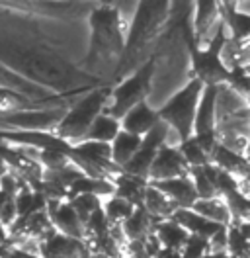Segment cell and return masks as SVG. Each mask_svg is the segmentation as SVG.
Listing matches in <instances>:
<instances>
[{
    "instance_id": "obj_32",
    "label": "cell",
    "mask_w": 250,
    "mask_h": 258,
    "mask_svg": "<svg viewBox=\"0 0 250 258\" xmlns=\"http://www.w3.org/2000/svg\"><path fill=\"white\" fill-rule=\"evenodd\" d=\"M236 10L240 14H246L250 16V0H244V2H236Z\"/></svg>"
},
{
    "instance_id": "obj_12",
    "label": "cell",
    "mask_w": 250,
    "mask_h": 258,
    "mask_svg": "<svg viewBox=\"0 0 250 258\" xmlns=\"http://www.w3.org/2000/svg\"><path fill=\"white\" fill-rule=\"evenodd\" d=\"M217 86H205L202 102L196 115V127L194 135H203V133H213L217 127Z\"/></svg>"
},
{
    "instance_id": "obj_6",
    "label": "cell",
    "mask_w": 250,
    "mask_h": 258,
    "mask_svg": "<svg viewBox=\"0 0 250 258\" xmlns=\"http://www.w3.org/2000/svg\"><path fill=\"white\" fill-rule=\"evenodd\" d=\"M69 108L59 106V108H51V110H22V112H10L0 113V123L2 125H10L16 129H24V131H45L53 133L57 125L62 121V117L67 115Z\"/></svg>"
},
{
    "instance_id": "obj_15",
    "label": "cell",
    "mask_w": 250,
    "mask_h": 258,
    "mask_svg": "<svg viewBox=\"0 0 250 258\" xmlns=\"http://www.w3.org/2000/svg\"><path fill=\"white\" fill-rule=\"evenodd\" d=\"M172 219L184 227L190 235L203 237V239H207V241L217 233L219 229H223V227L217 225V223H213V221L202 217L200 213H196L194 210H178Z\"/></svg>"
},
{
    "instance_id": "obj_10",
    "label": "cell",
    "mask_w": 250,
    "mask_h": 258,
    "mask_svg": "<svg viewBox=\"0 0 250 258\" xmlns=\"http://www.w3.org/2000/svg\"><path fill=\"white\" fill-rule=\"evenodd\" d=\"M158 121H160L158 110H155L153 104L149 102H141L139 106L125 113V117L121 119V129L137 137H145L155 129Z\"/></svg>"
},
{
    "instance_id": "obj_9",
    "label": "cell",
    "mask_w": 250,
    "mask_h": 258,
    "mask_svg": "<svg viewBox=\"0 0 250 258\" xmlns=\"http://www.w3.org/2000/svg\"><path fill=\"white\" fill-rule=\"evenodd\" d=\"M41 258H90V248L84 241L55 233L41 242Z\"/></svg>"
},
{
    "instance_id": "obj_5",
    "label": "cell",
    "mask_w": 250,
    "mask_h": 258,
    "mask_svg": "<svg viewBox=\"0 0 250 258\" xmlns=\"http://www.w3.org/2000/svg\"><path fill=\"white\" fill-rule=\"evenodd\" d=\"M156 73V55L147 59L135 73H131L127 79L119 82L115 88H111V96L108 100L106 112L115 119H123L125 113L139 106L141 102H149L153 92V79Z\"/></svg>"
},
{
    "instance_id": "obj_24",
    "label": "cell",
    "mask_w": 250,
    "mask_h": 258,
    "mask_svg": "<svg viewBox=\"0 0 250 258\" xmlns=\"http://www.w3.org/2000/svg\"><path fill=\"white\" fill-rule=\"evenodd\" d=\"M22 110H33V100L10 88H0V113L22 112Z\"/></svg>"
},
{
    "instance_id": "obj_31",
    "label": "cell",
    "mask_w": 250,
    "mask_h": 258,
    "mask_svg": "<svg viewBox=\"0 0 250 258\" xmlns=\"http://www.w3.org/2000/svg\"><path fill=\"white\" fill-rule=\"evenodd\" d=\"M10 172V166H8V162L4 159V155H2V151H0V180L6 176Z\"/></svg>"
},
{
    "instance_id": "obj_34",
    "label": "cell",
    "mask_w": 250,
    "mask_h": 258,
    "mask_svg": "<svg viewBox=\"0 0 250 258\" xmlns=\"http://www.w3.org/2000/svg\"><path fill=\"white\" fill-rule=\"evenodd\" d=\"M8 198H10V196H6V194L0 190V213H2V208H4V204L8 202Z\"/></svg>"
},
{
    "instance_id": "obj_19",
    "label": "cell",
    "mask_w": 250,
    "mask_h": 258,
    "mask_svg": "<svg viewBox=\"0 0 250 258\" xmlns=\"http://www.w3.org/2000/svg\"><path fill=\"white\" fill-rule=\"evenodd\" d=\"M141 145H143V137H137V135L121 129V133L111 143V159L123 170L125 166L133 161V157L139 153Z\"/></svg>"
},
{
    "instance_id": "obj_27",
    "label": "cell",
    "mask_w": 250,
    "mask_h": 258,
    "mask_svg": "<svg viewBox=\"0 0 250 258\" xmlns=\"http://www.w3.org/2000/svg\"><path fill=\"white\" fill-rule=\"evenodd\" d=\"M190 178L194 180V186H196V192H198V198H200V200H207V198L219 196L217 188H215L211 176L207 174L205 166H203V168H192V170H190Z\"/></svg>"
},
{
    "instance_id": "obj_30",
    "label": "cell",
    "mask_w": 250,
    "mask_h": 258,
    "mask_svg": "<svg viewBox=\"0 0 250 258\" xmlns=\"http://www.w3.org/2000/svg\"><path fill=\"white\" fill-rule=\"evenodd\" d=\"M156 258H182V252L180 250H168V248H162L160 254Z\"/></svg>"
},
{
    "instance_id": "obj_20",
    "label": "cell",
    "mask_w": 250,
    "mask_h": 258,
    "mask_svg": "<svg viewBox=\"0 0 250 258\" xmlns=\"http://www.w3.org/2000/svg\"><path fill=\"white\" fill-rule=\"evenodd\" d=\"M156 239L160 241L162 248H168V250H180L186 246L188 239H190V233H188L184 227L180 223H176L174 219H168V221H160L156 225L155 231Z\"/></svg>"
},
{
    "instance_id": "obj_4",
    "label": "cell",
    "mask_w": 250,
    "mask_h": 258,
    "mask_svg": "<svg viewBox=\"0 0 250 258\" xmlns=\"http://www.w3.org/2000/svg\"><path fill=\"white\" fill-rule=\"evenodd\" d=\"M203 90H205V84L192 77L180 90H176L158 108L160 119L166 121L182 137V141L194 137L196 115H198V108H200V102H202Z\"/></svg>"
},
{
    "instance_id": "obj_8",
    "label": "cell",
    "mask_w": 250,
    "mask_h": 258,
    "mask_svg": "<svg viewBox=\"0 0 250 258\" xmlns=\"http://www.w3.org/2000/svg\"><path fill=\"white\" fill-rule=\"evenodd\" d=\"M47 213L57 233L71 239L86 241V227L80 221L71 202H47Z\"/></svg>"
},
{
    "instance_id": "obj_26",
    "label": "cell",
    "mask_w": 250,
    "mask_h": 258,
    "mask_svg": "<svg viewBox=\"0 0 250 258\" xmlns=\"http://www.w3.org/2000/svg\"><path fill=\"white\" fill-rule=\"evenodd\" d=\"M69 202L73 204V208L78 213V217L84 223V227L90 221V217H92L94 213L98 210H102V206H104V200L94 196V194H82V196H77V198H73Z\"/></svg>"
},
{
    "instance_id": "obj_7",
    "label": "cell",
    "mask_w": 250,
    "mask_h": 258,
    "mask_svg": "<svg viewBox=\"0 0 250 258\" xmlns=\"http://www.w3.org/2000/svg\"><path fill=\"white\" fill-rule=\"evenodd\" d=\"M190 166H188L184 155L180 153L178 147L164 145L158 155H156L155 162L151 166V174H149V184H156V182H166V180H174V178H182L190 174Z\"/></svg>"
},
{
    "instance_id": "obj_28",
    "label": "cell",
    "mask_w": 250,
    "mask_h": 258,
    "mask_svg": "<svg viewBox=\"0 0 250 258\" xmlns=\"http://www.w3.org/2000/svg\"><path fill=\"white\" fill-rule=\"evenodd\" d=\"M209 256V241L203 237L190 235L186 246L182 248V258H207Z\"/></svg>"
},
{
    "instance_id": "obj_21",
    "label": "cell",
    "mask_w": 250,
    "mask_h": 258,
    "mask_svg": "<svg viewBox=\"0 0 250 258\" xmlns=\"http://www.w3.org/2000/svg\"><path fill=\"white\" fill-rule=\"evenodd\" d=\"M119 133H121V121L108 115V113H102L94 121V125L90 127L84 141H96V143H108V145H111Z\"/></svg>"
},
{
    "instance_id": "obj_3",
    "label": "cell",
    "mask_w": 250,
    "mask_h": 258,
    "mask_svg": "<svg viewBox=\"0 0 250 258\" xmlns=\"http://www.w3.org/2000/svg\"><path fill=\"white\" fill-rule=\"evenodd\" d=\"M109 96H111V88L108 86L88 92L84 98H80V102H77L73 108H69L67 115L62 117V121L53 133L69 145L82 143L90 127L94 125V121L98 119V115L106 112Z\"/></svg>"
},
{
    "instance_id": "obj_2",
    "label": "cell",
    "mask_w": 250,
    "mask_h": 258,
    "mask_svg": "<svg viewBox=\"0 0 250 258\" xmlns=\"http://www.w3.org/2000/svg\"><path fill=\"white\" fill-rule=\"evenodd\" d=\"M90 51L86 57V64L98 71L100 64L119 67L125 53V41H127V24L113 6H102L96 8L90 14Z\"/></svg>"
},
{
    "instance_id": "obj_14",
    "label": "cell",
    "mask_w": 250,
    "mask_h": 258,
    "mask_svg": "<svg viewBox=\"0 0 250 258\" xmlns=\"http://www.w3.org/2000/svg\"><path fill=\"white\" fill-rule=\"evenodd\" d=\"M192 210L221 227L233 225V213H231V208H229V204H227V200L223 196L207 198V200H198Z\"/></svg>"
},
{
    "instance_id": "obj_23",
    "label": "cell",
    "mask_w": 250,
    "mask_h": 258,
    "mask_svg": "<svg viewBox=\"0 0 250 258\" xmlns=\"http://www.w3.org/2000/svg\"><path fill=\"white\" fill-rule=\"evenodd\" d=\"M180 153L184 155L188 166L190 168H203L207 164H211V157L202 149V145L196 141V137H190L186 141H182V145L178 147Z\"/></svg>"
},
{
    "instance_id": "obj_29",
    "label": "cell",
    "mask_w": 250,
    "mask_h": 258,
    "mask_svg": "<svg viewBox=\"0 0 250 258\" xmlns=\"http://www.w3.org/2000/svg\"><path fill=\"white\" fill-rule=\"evenodd\" d=\"M238 192L250 200V174L246 178H242V180H238Z\"/></svg>"
},
{
    "instance_id": "obj_18",
    "label": "cell",
    "mask_w": 250,
    "mask_h": 258,
    "mask_svg": "<svg viewBox=\"0 0 250 258\" xmlns=\"http://www.w3.org/2000/svg\"><path fill=\"white\" fill-rule=\"evenodd\" d=\"M217 121L223 119V117H229V115H234V113L246 110L250 104L244 96H240L229 82H223L217 86Z\"/></svg>"
},
{
    "instance_id": "obj_35",
    "label": "cell",
    "mask_w": 250,
    "mask_h": 258,
    "mask_svg": "<svg viewBox=\"0 0 250 258\" xmlns=\"http://www.w3.org/2000/svg\"><path fill=\"white\" fill-rule=\"evenodd\" d=\"M246 161L250 162V139H248V149H246Z\"/></svg>"
},
{
    "instance_id": "obj_25",
    "label": "cell",
    "mask_w": 250,
    "mask_h": 258,
    "mask_svg": "<svg viewBox=\"0 0 250 258\" xmlns=\"http://www.w3.org/2000/svg\"><path fill=\"white\" fill-rule=\"evenodd\" d=\"M71 151V149H69ZM69 151H62V149H43L37 153V162L43 166V170H62L75 162L71 161L69 157Z\"/></svg>"
},
{
    "instance_id": "obj_1",
    "label": "cell",
    "mask_w": 250,
    "mask_h": 258,
    "mask_svg": "<svg viewBox=\"0 0 250 258\" xmlns=\"http://www.w3.org/2000/svg\"><path fill=\"white\" fill-rule=\"evenodd\" d=\"M0 64L28 81L41 82L45 86H67L75 77L73 69L55 53L18 41L14 43L8 37H0Z\"/></svg>"
},
{
    "instance_id": "obj_16",
    "label": "cell",
    "mask_w": 250,
    "mask_h": 258,
    "mask_svg": "<svg viewBox=\"0 0 250 258\" xmlns=\"http://www.w3.org/2000/svg\"><path fill=\"white\" fill-rule=\"evenodd\" d=\"M143 208L149 211L156 221H168V219H172L176 215V211H178V206L172 202L166 194L160 192L153 184H149V188L145 192Z\"/></svg>"
},
{
    "instance_id": "obj_17",
    "label": "cell",
    "mask_w": 250,
    "mask_h": 258,
    "mask_svg": "<svg viewBox=\"0 0 250 258\" xmlns=\"http://www.w3.org/2000/svg\"><path fill=\"white\" fill-rule=\"evenodd\" d=\"M113 184H115V196L127 200V202L133 204L135 208H143L145 192H147V188H149V182H147V180L121 172L119 176L113 178Z\"/></svg>"
},
{
    "instance_id": "obj_11",
    "label": "cell",
    "mask_w": 250,
    "mask_h": 258,
    "mask_svg": "<svg viewBox=\"0 0 250 258\" xmlns=\"http://www.w3.org/2000/svg\"><path fill=\"white\" fill-rule=\"evenodd\" d=\"M153 186H156L160 192L166 194L178 206V210H192L196 206V202L200 200L190 174L182 178H174V180H166V182H156Z\"/></svg>"
},
{
    "instance_id": "obj_33",
    "label": "cell",
    "mask_w": 250,
    "mask_h": 258,
    "mask_svg": "<svg viewBox=\"0 0 250 258\" xmlns=\"http://www.w3.org/2000/svg\"><path fill=\"white\" fill-rule=\"evenodd\" d=\"M0 88H8V81H6V75H4V67L0 64Z\"/></svg>"
},
{
    "instance_id": "obj_13",
    "label": "cell",
    "mask_w": 250,
    "mask_h": 258,
    "mask_svg": "<svg viewBox=\"0 0 250 258\" xmlns=\"http://www.w3.org/2000/svg\"><path fill=\"white\" fill-rule=\"evenodd\" d=\"M158 223L160 221H156L145 208H137L135 213L121 227L129 242H145L151 235H155Z\"/></svg>"
},
{
    "instance_id": "obj_22",
    "label": "cell",
    "mask_w": 250,
    "mask_h": 258,
    "mask_svg": "<svg viewBox=\"0 0 250 258\" xmlns=\"http://www.w3.org/2000/svg\"><path fill=\"white\" fill-rule=\"evenodd\" d=\"M104 213H106V217H108V221L113 225H123L125 221L135 213V206L133 204H129L127 200L123 198H119V196H111L108 200H104Z\"/></svg>"
}]
</instances>
